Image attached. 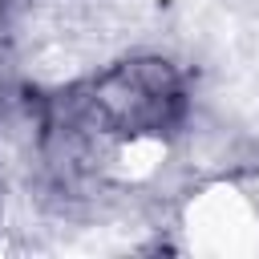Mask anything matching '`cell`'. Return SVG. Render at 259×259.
Listing matches in <instances>:
<instances>
[{
    "label": "cell",
    "mask_w": 259,
    "mask_h": 259,
    "mask_svg": "<svg viewBox=\"0 0 259 259\" xmlns=\"http://www.w3.org/2000/svg\"><path fill=\"white\" fill-rule=\"evenodd\" d=\"M49 109L69 134L162 138L186 117V81L162 57H134L61 89Z\"/></svg>",
    "instance_id": "cell-1"
}]
</instances>
